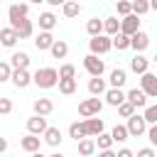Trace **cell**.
I'll return each mask as SVG.
<instances>
[{
    "label": "cell",
    "mask_w": 157,
    "mask_h": 157,
    "mask_svg": "<svg viewBox=\"0 0 157 157\" xmlns=\"http://www.w3.org/2000/svg\"><path fill=\"white\" fill-rule=\"evenodd\" d=\"M32 83L39 86V88H54V86L59 83V74H56V69H52V66L37 69V71L32 74Z\"/></svg>",
    "instance_id": "6da1fadb"
},
{
    "label": "cell",
    "mask_w": 157,
    "mask_h": 157,
    "mask_svg": "<svg viewBox=\"0 0 157 157\" xmlns=\"http://www.w3.org/2000/svg\"><path fill=\"white\" fill-rule=\"evenodd\" d=\"M101 108H103V101L101 98H86V101H81L78 103V115L86 120V118H96L98 113H101Z\"/></svg>",
    "instance_id": "7a4b0ae2"
},
{
    "label": "cell",
    "mask_w": 157,
    "mask_h": 157,
    "mask_svg": "<svg viewBox=\"0 0 157 157\" xmlns=\"http://www.w3.org/2000/svg\"><path fill=\"white\" fill-rule=\"evenodd\" d=\"M88 49H91V54L93 56H101V54H108L113 47H110V37H105V34H98V37H91L88 39Z\"/></svg>",
    "instance_id": "3957f363"
},
{
    "label": "cell",
    "mask_w": 157,
    "mask_h": 157,
    "mask_svg": "<svg viewBox=\"0 0 157 157\" xmlns=\"http://www.w3.org/2000/svg\"><path fill=\"white\" fill-rule=\"evenodd\" d=\"M83 69L88 71L91 78H96V76H103L105 64H103V59H98V56H93V54H86V56H83Z\"/></svg>",
    "instance_id": "277c9868"
},
{
    "label": "cell",
    "mask_w": 157,
    "mask_h": 157,
    "mask_svg": "<svg viewBox=\"0 0 157 157\" xmlns=\"http://www.w3.org/2000/svg\"><path fill=\"white\" fill-rule=\"evenodd\" d=\"M140 91L147 96V98H157V76L152 71L142 74L140 76Z\"/></svg>",
    "instance_id": "5b68a950"
},
{
    "label": "cell",
    "mask_w": 157,
    "mask_h": 157,
    "mask_svg": "<svg viewBox=\"0 0 157 157\" xmlns=\"http://www.w3.org/2000/svg\"><path fill=\"white\" fill-rule=\"evenodd\" d=\"M125 130H128V137H140V135H145V130H147V125H145V120H142V115H130L128 118V125H125Z\"/></svg>",
    "instance_id": "8992f818"
},
{
    "label": "cell",
    "mask_w": 157,
    "mask_h": 157,
    "mask_svg": "<svg viewBox=\"0 0 157 157\" xmlns=\"http://www.w3.org/2000/svg\"><path fill=\"white\" fill-rule=\"evenodd\" d=\"M29 15V5H25V2H12L10 7H7V17H10V27L12 25H17L20 20H25Z\"/></svg>",
    "instance_id": "52a82bcc"
},
{
    "label": "cell",
    "mask_w": 157,
    "mask_h": 157,
    "mask_svg": "<svg viewBox=\"0 0 157 157\" xmlns=\"http://www.w3.org/2000/svg\"><path fill=\"white\" fill-rule=\"evenodd\" d=\"M135 32H140V17H135V15L130 12L128 17H123V20H120V34L132 37Z\"/></svg>",
    "instance_id": "ba28073f"
},
{
    "label": "cell",
    "mask_w": 157,
    "mask_h": 157,
    "mask_svg": "<svg viewBox=\"0 0 157 157\" xmlns=\"http://www.w3.org/2000/svg\"><path fill=\"white\" fill-rule=\"evenodd\" d=\"M81 125H83L86 137H98L103 132V120L101 118H86V120H81Z\"/></svg>",
    "instance_id": "9c48e42d"
},
{
    "label": "cell",
    "mask_w": 157,
    "mask_h": 157,
    "mask_svg": "<svg viewBox=\"0 0 157 157\" xmlns=\"http://www.w3.org/2000/svg\"><path fill=\"white\" fill-rule=\"evenodd\" d=\"M49 125H47V118H39V115H32L29 120H27V135H42L44 130H47Z\"/></svg>",
    "instance_id": "30bf717a"
},
{
    "label": "cell",
    "mask_w": 157,
    "mask_h": 157,
    "mask_svg": "<svg viewBox=\"0 0 157 157\" xmlns=\"http://www.w3.org/2000/svg\"><path fill=\"white\" fill-rule=\"evenodd\" d=\"M10 29H15V34H17V39H27V37H32V32H34V25H32V20H20L17 25H12Z\"/></svg>",
    "instance_id": "8fae6325"
},
{
    "label": "cell",
    "mask_w": 157,
    "mask_h": 157,
    "mask_svg": "<svg viewBox=\"0 0 157 157\" xmlns=\"http://www.w3.org/2000/svg\"><path fill=\"white\" fill-rule=\"evenodd\" d=\"M150 47V34L147 32H135L132 37H130V49H135V52H145Z\"/></svg>",
    "instance_id": "7c38bea8"
},
{
    "label": "cell",
    "mask_w": 157,
    "mask_h": 157,
    "mask_svg": "<svg viewBox=\"0 0 157 157\" xmlns=\"http://www.w3.org/2000/svg\"><path fill=\"white\" fill-rule=\"evenodd\" d=\"M10 69L12 71H20V69H29V54L27 52H15L12 56H10Z\"/></svg>",
    "instance_id": "4fadbf2b"
},
{
    "label": "cell",
    "mask_w": 157,
    "mask_h": 157,
    "mask_svg": "<svg viewBox=\"0 0 157 157\" xmlns=\"http://www.w3.org/2000/svg\"><path fill=\"white\" fill-rule=\"evenodd\" d=\"M125 101H128L132 108H145V105H147V96H145L140 88H130V91L125 93Z\"/></svg>",
    "instance_id": "5bb4252c"
},
{
    "label": "cell",
    "mask_w": 157,
    "mask_h": 157,
    "mask_svg": "<svg viewBox=\"0 0 157 157\" xmlns=\"http://www.w3.org/2000/svg\"><path fill=\"white\" fill-rule=\"evenodd\" d=\"M10 81H12L17 88H27V86L32 83V74H29V69H20V71H12Z\"/></svg>",
    "instance_id": "9a60e30c"
},
{
    "label": "cell",
    "mask_w": 157,
    "mask_h": 157,
    "mask_svg": "<svg viewBox=\"0 0 157 157\" xmlns=\"http://www.w3.org/2000/svg\"><path fill=\"white\" fill-rule=\"evenodd\" d=\"M20 147H22L25 152L34 155V152H39V147H42V137H37V135H25V137L20 140Z\"/></svg>",
    "instance_id": "2e32d148"
},
{
    "label": "cell",
    "mask_w": 157,
    "mask_h": 157,
    "mask_svg": "<svg viewBox=\"0 0 157 157\" xmlns=\"http://www.w3.org/2000/svg\"><path fill=\"white\" fill-rule=\"evenodd\" d=\"M130 69H132L135 74H140V76H142V74H147V71H150V59H147V56H142V54H135V56L130 59Z\"/></svg>",
    "instance_id": "e0dca14e"
},
{
    "label": "cell",
    "mask_w": 157,
    "mask_h": 157,
    "mask_svg": "<svg viewBox=\"0 0 157 157\" xmlns=\"http://www.w3.org/2000/svg\"><path fill=\"white\" fill-rule=\"evenodd\" d=\"M105 103L108 105H113V108H118L120 103H125V93H123V88H105Z\"/></svg>",
    "instance_id": "ac0fdd59"
},
{
    "label": "cell",
    "mask_w": 157,
    "mask_h": 157,
    "mask_svg": "<svg viewBox=\"0 0 157 157\" xmlns=\"http://www.w3.org/2000/svg\"><path fill=\"white\" fill-rule=\"evenodd\" d=\"M52 110H54V103H52L49 98H37V101H34V115L47 118Z\"/></svg>",
    "instance_id": "d6986e66"
},
{
    "label": "cell",
    "mask_w": 157,
    "mask_h": 157,
    "mask_svg": "<svg viewBox=\"0 0 157 157\" xmlns=\"http://www.w3.org/2000/svg\"><path fill=\"white\" fill-rule=\"evenodd\" d=\"M52 44H54V34H52V32H39V34L34 37V47H37L39 52H47Z\"/></svg>",
    "instance_id": "ffe728a7"
},
{
    "label": "cell",
    "mask_w": 157,
    "mask_h": 157,
    "mask_svg": "<svg viewBox=\"0 0 157 157\" xmlns=\"http://www.w3.org/2000/svg\"><path fill=\"white\" fill-rule=\"evenodd\" d=\"M108 81H110V88H123V86H125V81H128L125 69H113V71H110V76H108Z\"/></svg>",
    "instance_id": "44dd1931"
},
{
    "label": "cell",
    "mask_w": 157,
    "mask_h": 157,
    "mask_svg": "<svg viewBox=\"0 0 157 157\" xmlns=\"http://www.w3.org/2000/svg\"><path fill=\"white\" fill-rule=\"evenodd\" d=\"M42 135H44V142H47V145H52V147H59V145H61V140H64L59 128H47Z\"/></svg>",
    "instance_id": "7402d4cb"
},
{
    "label": "cell",
    "mask_w": 157,
    "mask_h": 157,
    "mask_svg": "<svg viewBox=\"0 0 157 157\" xmlns=\"http://www.w3.org/2000/svg\"><path fill=\"white\" fill-rule=\"evenodd\" d=\"M56 27V15L54 12H42L39 15V29L42 32H52Z\"/></svg>",
    "instance_id": "603a6c76"
},
{
    "label": "cell",
    "mask_w": 157,
    "mask_h": 157,
    "mask_svg": "<svg viewBox=\"0 0 157 157\" xmlns=\"http://www.w3.org/2000/svg\"><path fill=\"white\" fill-rule=\"evenodd\" d=\"M120 32V20L118 17H105L103 20V34L105 37H115Z\"/></svg>",
    "instance_id": "cb8c5ba5"
},
{
    "label": "cell",
    "mask_w": 157,
    "mask_h": 157,
    "mask_svg": "<svg viewBox=\"0 0 157 157\" xmlns=\"http://www.w3.org/2000/svg\"><path fill=\"white\" fill-rule=\"evenodd\" d=\"M88 93H91L93 98L103 96V93H105V81H103L101 76H96V78H88Z\"/></svg>",
    "instance_id": "d4e9b609"
},
{
    "label": "cell",
    "mask_w": 157,
    "mask_h": 157,
    "mask_svg": "<svg viewBox=\"0 0 157 157\" xmlns=\"http://www.w3.org/2000/svg\"><path fill=\"white\" fill-rule=\"evenodd\" d=\"M20 39H17V34H15V29H10V27H2L0 29V44L2 47H15Z\"/></svg>",
    "instance_id": "484cf974"
},
{
    "label": "cell",
    "mask_w": 157,
    "mask_h": 157,
    "mask_svg": "<svg viewBox=\"0 0 157 157\" xmlns=\"http://www.w3.org/2000/svg\"><path fill=\"white\" fill-rule=\"evenodd\" d=\"M49 52H52L54 59H64V56L69 54V44H66L64 39H54V44L49 47Z\"/></svg>",
    "instance_id": "4316f807"
},
{
    "label": "cell",
    "mask_w": 157,
    "mask_h": 157,
    "mask_svg": "<svg viewBox=\"0 0 157 157\" xmlns=\"http://www.w3.org/2000/svg\"><path fill=\"white\" fill-rule=\"evenodd\" d=\"M110 47L113 49H118V52H125V49H130V37H125V34H115V37H110Z\"/></svg>",
    "instance_id": "83f0119b"
},
{
    "label": "cell",
    "mask_w": 157,
    "mask_h": 157,
    "mask_svg": "<svg viewBox=\"0 0 157 157\" xmlns=\"http://www.w3.org/2000/svg\"><path fill=\"white\" fill-rule=\"evenodd\" d=\"M78 155H81V157H91V155H96V145H93L91 137L78 140Z\"/></svg>",
    "instance_id": "f1b7e54d"
},
{
    "label": "cell",
    "mask_w": 157,
    "mask_h": 157,
    "mask_svg": "<svg viewBox=\"0 0 157 157\" xmlns=\"http://www.w3.org/2000/svg\"><path fill=\"white\" fill-rule=\"evenodd\" d=\"M86 32H88L91 37H98V34H103V20H98V17H91V20L86 22Z\"/></svg>",
    "instance_id": "f546056e"
},
{
    "label": "cell",
    "mask_w": 157,
    "mask_h": 157,
    "mask_svg": "<svg viewBox=\"0 0 157 157\" xmlns=\"http://www.w3.org/2000/svg\"><path fill=\"white\" fill-rule=\"evenodd\" d=\"M150 2L147 0H135V2H130V12L135 15V17H140V15H145V12H150Z\"/></svg>",
    "instance_id": "4dcf8cb0"
},
{
    "label": "cell",
    "mask_w": 157,
    "mask_h": 157,
    "mask_svg": "<svg viewBox=\"0 0 157 157\" xmlns=\"http://www.w3.org/2000/svg\"><path fill=\"white\" fill-rule=\"evenodd\" d=\"M56 86H59V93H64V96L76 93V78H61Z\"/></svg>",
    "instance_id": "1f68e13d"
},
{
    "label": "cell",
    "mask_w": 157,
    "mask_h": 157,
    "mask_svg": "<svg viewBox=\"0 0 157 157\" xmlns=\"http://www.w3.org/2000/svg\"><path fill=\"white\" fill-rule=\"evenodd\" d=\"M142 120L145 125H157V105H145V113H142Z\"/></svg>",
    "instance_id": "d6a6232c"
},
{
    "label": "cell",
    "mask_w": 157,
    "mask_h": 157,
    "mask_svg": "<svg viewBox=\"0 0 157 157\" xmlns=\"http://www.w3.org/2000/svg\"><path fill=\"white\" fill-rule=\"evenodd\" d=\"M61 12H64V17H78L81 15V5L78 2H64Z\"/></svg>",
    "instance_id": "836d02e7"
},
{
    "label": "cell",
    "mask_w": 157,
    "mask_h": 157,
    "mask_svg": "<svg viewBox=\"0 0 157 157\" xmlns=\"http://www.w3.org/2000/svg\"><path fill=\"white\" fill-rule=\"evenodd\" d=\"M56 74H59V81L61 78H76V66L74 64H61Z\"/></svg>",
    "instance_id": "e575fe53"
},
{
    "label": "cell",
    "mask_w": 157,
    "mask_h": 157,
    "mask_svg": "<svg viewBox=\"0 0 157 157\" xmlns=\"http://www.w3.org/2000/svg\"><path fill=\"white\" fill-rule=\"evenodd\" d=\"M110 140H113V142H125V140H128V130H125V125H115V128L110 130Z\"/></svg>",
    "instance_id": "d590c367"
},
{
    "label": "cell",
    "mask_w": 157,
    "mask_h": 157,
    "mask_svg": "<svg viewBox=\"0 0 157 157\" xmlns=\"http://www.w3.org/2000/svg\"><path fill=\"white\" fill-rule=\"evenodd\" d=\"M93 145H98V150L103 152V150H113V140H110V135L108 132H101L98 137H96V142Z\"/></svg>",
    "instance_id": "8d00e7d4"
},
{
    "label": "cell",
    "mask_w": 157,
    "mask_h": 157,
    "mask_svg": "<svg viewBox=\"0 0 157 157\" xmlns=\"http://www.w3.org/2000/svg\"><path fill=\"white\" fill-rule=\"evenodd\" d=\"M69 137H74L76 142L83 140V137H86V135H83V125H81V123H71V125H69Z\"/></svg>",
    "instance_id": "74e56055"
},
{
    "label": "cell",
    "mask_w": 157,
    "mask_h": 157,
    "mask_svg": "<svg viewBox=\"0 0 157 157\" xmlns=\"http://www.w3.org/2000/svg\"><path fill=\"white\" fill-rule=\"evenodd\" d=\"M118 115H120V118H130V115H135V108L125 101V103H120V105H118Z\"/></svg>",
    "instance_id": "f35d334b"
},
{
    "label": "cell",
    "mask_w": 157,
    "mask_h": 157,
    "mask_svg": "<svg viewBox=\"0 0 157 157\" xmlns=\"http://www.w3.org/2000/svg\"><path fill=\"white\" fill-rule=\"evenodd\" d=\"M10 76H12V69H10V64H7V61H0V83L10 81Z\"/></svg>",
    "instance_id": "ab89813d"
},
{
    "label": "cell",
    "mask_w": 157,
    "mask_h": 157,
    "mask_svg": "<svg viewBox=\"0 0 157 157\" xmlns=\"http://www.w3.org/2000/svg\"><path fill=\"white\" fill-rule=\"evenodd\" d=\"M12 113V101L10 98H0V115H7Z\"/></svg>",
    "instance_id": "60d3db41"
},
{
    "label": "cell",
    "mask_w": 157,
    "mask_h": 157,
    "mask_svg": "<svg viewBox=\"0 0 157 157\" xmlns=\"http://www.w3.org/2000/svg\"><path fill=\"white\" fill-rule=\"evenodd\" d=\"M118 15H123V17L130 15V2L128 0H118Z\"/></svg>",
    "instance_id": "b9f144b4"
},
{
    "label": "cell",
    "mask_w": 157,
    "mask_h": 157,
    "mask_svg": "<svg viewBox=\"0 0 157 157\" xmlns=\"http://www.w3.org/2000/svg\"><path fill=\"white\" fill-rule=\"evenodd\" d=\"M145 132H147V140H150L152 145H157V125H150Z\"/></svg>",
    "instance_id": "7bdbcfd3"
},
{
    "label": "cell",
    "mask_w": 157,
    "mask_h": 157,
    "mask_svg": "<svg viewBox=\"0 0 157 157\" xmlns=\"http://www.w3.org/2000/svg\"><path fill=\"white\" fill-rule=\"evenodd\" d=\"M135 157H157V155H155V150H152V147H142V150H137V155H135Z\"/></svg>",
    "instance_id": "ee69618b"
},
{
    "label": "cell",
    "mask_w": 157,
    "mask_h": 157,
    "mask_svg": "<svg viewBox=\"0 0 157 157\" xmlns=\"http://www.w3.org/2000/svg\"><path fill=\"white\" fill-rule=\"evenodd\" d=\"M115 157H135V152H132V150H128V147H123V150H118V152H115Z\"/></svg>",
    "instance_id": "f6af8a7d"
},
{
    "label": "cell",
    "mask_w": 157,
    "mask_h": 157,
    "mask_svg": "<svg viewBox=\"0 0 157 157\" xmlns=\"http://www.w3.org/2000/svg\"><path fill=\"white\" fill-rule=\"evenodd\" d=\"M96 157H115V152H113V150H103V152H98Z\"/></svg>",
    "instance_id": "bcb514c9"
},
{
    "label": "cell",
    "mask_w": 157,
    "mask_h": 157,
    "mask_svg": "<svg viewBox=\"0 0 157 157\" xmlns=\"http://www.w3.org/2000/svg\"><path fill=\"white\" fill-rule=\"evenodd\" d=\"M5 150H7V140H5V137H0V155H2Z\"/></svg>",
    "instance_id": "7dc6e473"
},
{
    "label": "cell",
    "mask_w": 157,
    "mask_h": 157,
    "mask_svg": "<svg viewBox=\"0 0 157 157\" xmlns=\"http://www.w3.org/2000/svg\"><path fill=\"white\" fill-rule=\"evenodd\" d=\"M49 157H64V155H61V152H52Z\"/></svg>",
    "instance_id": "c3c4849f"
},
{
    "label": "cell",
    "mask_w": 157,
    "mask_h": 157,
    "mask_svg": "<svg viewBox=\"0 0 157 157\" xmlns=\"http://www.w3.org/2000/svg\"><path fill=\"white\" fill-rule=\"evenodd\" d=\"M29 157H44V155H42V152H34V155H29Z\"/></svg>",
    "instance_id": "681fc988"
}]
</instances>
